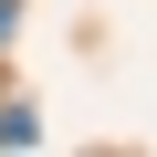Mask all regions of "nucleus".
Masks as SVG:
<instances>
[{"label": "nucleus", "mask_w": 157, "mask_h": 157, "mask_svg": "<svg viewBox=\"0 0 157 157\" xmlns=\"http://www.w3.org/2000/svg\"><path fill=\"white\" fill-rule=\"evenodd\" d=\"M32 136H42V115H32V105H0V147H32Z\"/></svg>", "instance_id": "1"}, {"label": "nucleus", "mask_w": 157, "mask_h": 157, "mask_svg": "<svg viewBox=\"0 0 157 157\" xmlns=\"http://www.w3.org/2000/svg\"><path fill=\"white\" fill-rule=\"evenodd\" d=\"M11 32H21V0H0V42H11Z\"/></svg>", "instance_id": "2"}]
</instances>
